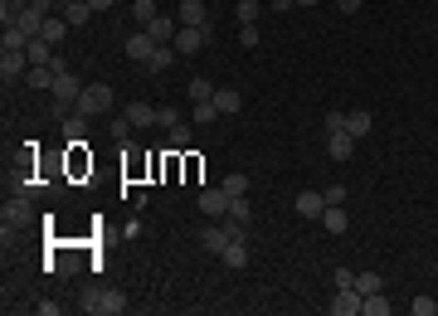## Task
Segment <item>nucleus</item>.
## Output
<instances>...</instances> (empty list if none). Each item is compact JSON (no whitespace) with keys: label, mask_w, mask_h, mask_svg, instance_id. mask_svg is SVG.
<instances>
[{"label":"nucleus","mask_w":438,"mask_h":316,"mask_svg":"<svg viewBox=\"0 0 438 316\" xmlns=\"http://www.w3.org/2000/svg\"><path fill=\"white\" fill-rule=\"evenodd\" d=\"M78 312L117 316V312H127V292H122V287H83L78 292Z\"/></svg>","instance_id":"obj_1"},{"label":"nucleus","mask_w":438,"mask_h":316,"mask_svg":"<svg viewBox=\"0 0 438 316\" xmlns=\"http://www.w3.org/2000/svg\"><path fill=\"white\" fill-rule=\"evenodd\" d=\"M112 103H117V98H112L108 83H88V88H83V98L73 103V117H103Z\"/></svg>","instance_id":"obj_2"},{"label":"nucleus","mask_w":438,"mask_h":316,"mask_svg":"<svg viewBox=\"0 0 438 316\" xmlns=\"http://www.w3.org/2000/svg\"><path fill=\"white\" fill-rule=\"evenodd\" d=\"M0 219H5V229H20V224H29V219H34L29 195H10V200H5V210H0Z\"/></svg>","instance_id":"obj_3"},{"label":"nucleus","mask_w":438,"mask_h":316,"mask_svg":"<svg viewBox=\"0 0 438 316\" xmlns=\"http://www.w3.org/2000/svg\"><path fill=\"white\" fill-rule=\"evenodd\" d=\"M239 234H244L239 224H210V229L200 234V243H205L210 253H224V248H229V243H234V238H239Z\"/></svg>","instance_id":"obj_4"},{"label":"nucleus","mask_w":438,"mask_h":316,"mask_svg":"<svg viewBox=\"0 0 438 316\" xmlns=\"http://www.w3.org/2000/svg\"><path fill=\"white\" fill-rule=\"evenodd\" d=\"M205 39H210V25H180L170 44H175L180 53H200V49H205Z\"/></svg>","instance_id":"obj_5"},{"label":"nucleus","mask_w":438,"mask_h":316,"mask_svg":"<svg viewBox=\"0 0 438 316\" xmlns=\"http://www.w3.org/2000/svg\"><path fill=\"white\" fill-rule=\"evenodd\" d=\"M360 307H365L360 287H336L331 292V316H360Z\"/></svg>","instance_id":"obj_6"},{"label":"nucleus","mask_w":438,"mask_h":316,"mask_svg":"<svg viewBox=\"0 0 438 316\" xmlns=\"http://www.w3.org/2000/svg\"><path fill=\"white\" fill-rule=\"evenodd\" d=\"M29 73V53L25 49H5L0 53V78H25Z\"/></svg>","instance_id":"obj_7"},{"label":"nucleus","mask_w":438,"mask_h":316,"mask_svg":"<svg viewBox=\"0 0 438 316\" xmlns=\"http://www.w3.org/2000/svg\"><path fill=\"white\" fill-rule=\"evenodd\" d=\"M44 20H49V15H44L39 5H25V10H20V20H15V29L29 34V39H39V34H44Z\"/></svg>","instance_id":"obj_8"},{"label":"nucleus","mask_w":438,"mask_h":316,"mask_svg":"<svg viewBox=\"0 0 438 316\" xmlns=\"http://www.w3.org/2000/svg\"><path fill=\"white\" fill-rule=\"evenodd\" d=\"M229 200H234V195H229L224 185H215V190H205V195H200V210L210 214V219H219V214H229Z\"/></svg>","instance_id":"obj_9"},{"label":"nucleus","mask_w":438,"mask_h":316,"mask_svg":"<svg viewBox=\"0 0 438 316\" xmlns=\"http://www.w3.org/2000/svg\"><path fill=\"white\" fill-rule=\"evenodd\" d=\"M297 214L302 219H322V214H327V195H322V190H302L297 195Z\"/></svg>","instance_id":"obj_10"},{"label":"nucleus","mask_w":438,"mask_h":316,"mask_svg":"<svg viewBox=\"0 0 438 316\" xmlns=\"http://www.w3.org/2000/svg\"><path fill=\"white\" fill-rule=\"evenodd\" d=\"M156 53V39L146 34V29H137V34H127V58H137V63H146Z\"/></svg>","instance_id":"obj_11"},{"label":"nucleus","mask_w":438,"mask_h":316,"mask_svg":"<svg viewBox=\"0 0 438 316\" xmlns=\"http://www.w3.org/2000/svg\"><path fill=\"white\" fill-rule=\"evenodd\" d=\"M141 29H146L156 44H170V39H175V29H180V20H170V15H156V20H146Z\"/></svg>","instance_id":"obj_12"},{"label":"nucleus","mask_w":438,"mask_h":316,"mask_svg":"<svg viewBox=\"0 0 438 316\" xmlns=\"http://www.w3.org/2000/svg\"><path fill=\"white\" fill-rule=\"evenodd\" d=\"M351 151H356V136L351 132H327V156L331 160H346Z\"/></svg>","instance_id":"obj_13"},{"label":"nucleus","mask_w":438,"mask_h":316,"mask_svg":"<svg viewBox=\"0 0 438 316\" xmlns=\"http://www.w3.org/2000/svg\"><path fill=\"white\" fill-rule=\"evenodd\" d=\"M215 107H219V117H234L244 107V93L239 88H215Z\"/></svg>","instance_id":"obj_14"},{"label":"nucleus","mask_w":438,"mask_h":316,"mask_svg":"<svg viewBox=\"0 0 438 316\" xmlns=\"http://www.w3.org/2000/svg\"><path fill=\"white\" fill-rule=\"evenodd\" d=\"M175 44H156V53H151V58H146V73H165V68H170V63H175Z\"/></svg>","instance_id":"obj_15"},{"label":"nucleus","mask_w":438,"mask_h":316,"mask_svg":"<svg viewBox=\"0 0 438 316\" xmlns=\"http://www.w3.org/2000/svg\"><path fill=\"white\" fill-rule=\"evenodd\" d=\"M180 25H210L205 0H180Z\"/></svg>","instance_id":"obj_16"},{"label":"nucleus","mask_w":438,"mask_h":316,"mask_svg":"<svg viewBox=\"0 0 438 316\" xmlns=\"http://www.w3.org/2000/svg\"><path fill=\"white\" fill-rule=\"evenodd\" d=\"M346 224H351V219H346V205H327L322 229H327V234H346Z\"/></svg>","instance_id":"obj_17"},{"label":"nucleus","mask_w":438,"mask_h":316,"mask_svg":"<svg viewBox=\"0 0 438 316\" xmlns=\"http://www.w3.org/2000/svg\"><path fill=\"white\" fill-rule=\"evenodd\" d=\"M68 25H88V15H93V5L88 0H63V10H58Z\"/></svg>","instance_id":"obj_18"},{"label":"nucleus","mask_w":438,"mask_h":316,"mask_svg":"<svg viewBox=\"0 0 438 316\" xmlns=\"http://www.w3.org/2000/svg\"><path fill=\"white\" fill-rule=\"evenodd\" d=\"M127 122H132V127H151V122H156V107L151 103H127Z\"/></svg>","instance_id":"obj_19"},{"label":"nucleus","mask_w":438,"mask_h":316,"mask_svg":"<svg viewBox=\"0 0 438 316\" xmlns=\"http://www.w3.org/2000/svg\"><path fill=\"white\" fill-rule=\"evenodd\" d=\"M370 127H375V117H370V112H346V132L356 136H370Z\"/></svg>","instance_id":"obj_20"},{"label":"nucleus","mask_w":438,"mask_h":316,"mask_svg":"<svg viewBox=\"0 0 438 316\" xmlns=\"http://www.w3.org/2000/svg\"><path fill=\"white\" fill-rule=\"evenodd\" d=\"M248 219H253V205H248V195H234V200H229V224H239V229H244Z\"/></svg>","instance_id":"obj_21"},{"label":"nucleus","mask_w":438,"mask_h":316,"mask_svg":"<svg viewBox=\"0 0 438 316\" xmlns=\"http://www.w3.org/2000/svg\"><path fill=\"white\" fill-rule=\"evenodd\" d=\"M68 29H73V25H68L63 15H49V20H44V34H39V39H49V44H54V49H58V39H63Z\"/></svg>","instance_id":"obj_22"},{"label":"nucleus","mask_w":438,"mask_h":316,"mask_svg":"<svg viewBox=\"0 0 438 316\" xmlns=\"http://www.w3.org/2000/svg\"><path fill=\"white\" fill-rule=\"evenodd\" d=\"M29 68H34V63H54V44H49V39H29Z\"/></svg>","instance_id":"obj_23"},{"label":"nucleus","mask_w":438,"mask_h":316,"mask_svg":"<svg viewBox=\"0 0 438 316\" xmlns=\"http://www.w3.org/2000/svg\"><path fill=\"white\" fill-rule=\"evenodd\" d=\"M219 258H224V263H229V267H244V263H248V243H244V234L234 238V243H229V248H224Z\"/></svg>","instance_id":"obj_24"},{"label":"nucleus","mask_w":438,"mask_h":316,"mask_svg":"<svg viewBox=\"0 0 438 316\" xmlns=\"http://www.w3.org/2000/svg\"><path fill=\"white\" fill-rule=\"evenodd\" d=\"M54 78H58V73L49 68V63H34V68L25 73V83H29V88H54Z\"/></svg>","instance_id":"obj_25"},{"label":"nucleus","mask_w":438,"mask_h":316,"mask_svg":"<svg viewBox=\"0 0 438 316\" xmlns=\"http://www.w3.org/2000/svg\"><path fill=\"white\" fill-rule=\"evenodd\" d=\"M234 15H239V25H258V15H263V0H239V5H234Z\"/></svg>","instance_id":"obj_26"},{"label":"nucleus","mask_w":438,"mask_h":316,"mask_svg":"<svg viewBox=\"0 0 438 316\" xmlns=\"http://www.w3.org/2000/svg\"><path fill=\"white\" fill-rule=\"evenodd\" d=\"M360 316H389V297H384V292H370L365 307H360Z\"/></svg>","instance_id":"obj_27"},{"label":"nucleus","mask_w":438,"mask_h":316,"mask_svg":"<svg viewBox=\"0 0 438 316\" xmlns=\"http://www.w3.org/2000/svg\"><path fill=\"white\" fill-rule=\"evenodd\" d=\"M409 316H438V297H429V292H419L409 302Z\"/></svg>","instance_id":"obj_28"},{"label":"nucleus","mask_w":438,"mask_h":316,"mask_svg":"<svg viewBox=\"0 0 438 316\" xmlns=\"http://www.w3.org/2000/svg\"><path fill=\"white\" fill-rule=\"evenodd\" d=\"M356 287H360V297H370V292H384V277H380V272H356Z\"/></svg>","instance_id":"obj_29"},{"label":"nucleus","mask_w":438,"mask_h":316,"mask_svg":"<svg viewBox=\"0 0 438 316\" xmlns=\"http://www.w3.org/2000/svg\"><path fill=\"white\" fill-rule=\"evenodd\" d=\"M215 98V83L210 78H190V103H210Z\"/></svg>","instance_id":"obj_30"},{"label":"nucleus","mask_w":438,"mask_h":316,"mask_svg":"<svg viewBox=\"0 0 438 316\" xmlns=\"http://www.w3.org/2000/svg\"><path fill=\"white\" fill-rule=\"evenodd\" d=\"M219 185H224L229 195H248V175H244V170H229V175H224Z\"/></svg>","instance_id":"obj_31"},{"label":"nucleus","mask_w":438,"mask_h":316,"mask_svg":"<svg viewBox=\"0 0 438 316\" xmlns=\"http://www.w3.org/2000/svg\"><path fill=\"white\" fill-rule=\"evenodd\" d=\"M215 117H219L215 98H210V103H195V107H190V122H215Z\"/></svg>","instance_id":"obj_32"},{"label":"nucleus","mask_w":438,"mask_h":316,"mask_svg":"<svg viewBox=\"0 0 438 316\" xmlns=\"http://www.w3.org/2000/svg\"><path fill=\"white\" fill-rule=\"evenodd\" d=\"M132 15H137L141 25H146V20H156L161 10H156V0H132Z\"/></svg>","instance_id":"obj_33"},{"label":"nucleus","mask_w":438,"mask_h":316,"mask_svg":"<svg viewBox=\"0 0 438 316\" xmlns=\"http://www.w3.org/2000/svg\"><path fill=\"white\" fill-rule=\"evenodd\" d=\"M156 122H161L165 132H175V127H180V112H175V107L165 103V107H156Z\"/></svg>","instance_id":"obj_34"},{"label":"nucleus","mask_w":438,"mask_h":316,"mask_svg":"<svg viewBox=\"0 0 438 316\" xmlns=\"http://www.w3.org/2000/svg\"><path fill=\"white\" fill-rule=\"evenodd\" d=\"M239 39H244V49H258V44H263L258 25H239Z\"/></svg>","instance_id":"obj_35"},{"label":"nucleus","mask_w":438,"mask_h":316,"mask_svg":"<svg viewBox=\"0 0 438 316\" xmlns=\"http://www.w3.org/2000/svg\"><path fill=\"white\" fill-rule=\"evenodd\" d=\"M322 195H327V205H346V200H351V190H346V185H327Z\"/></svg>","instance_id":"obj_36"},{"label":"nucleus","mask_w":438,"mask_h":316,"mask_svg":"<svg viewBox=\"0 0 438 316\" xmlns=\"http://www.w3.org/2000/svg\"><path fill=\"white\" fill-rule=\"evenodd\" d=\"M327 132H346V112H327Z\"/></svg>","instance_id":"obj_37"},{"label":"nucleus","mask_w":438,"mask_h":316,"mask_svg":"<svg viewBox=\"0 0 438 316\" xmlns=\"http://www.w3.org/2000/svg\"><path fill=\"white\" fill-rule=\"evenodd\" d=\"M34 312H39V316H58V302H49V297H39V302H34Z\"/></svg>","instance_id":"obj_38"},{"label":"nucleus","mask_w":438,"mask_h":316,"mask_svg":"<svg viewBox=\"0 0 438 316\" xmlns=\"http://www.w3.org/2000/svg\"><path fill=\"white\" fill-rule=\"evenodd\" d=\"M336 287H356V272H351V267H336Z\"/></svg>","instance_id":"obj_39"},{"label":"nucleus","mask_w":438,"mask_h":316,"mask_svg":"<svg viewBox=\"0 0 438 316\" xmlns=\"http://www.w3.org/2000/svg\"><path fill=\"white\" fill-rule=\"evenodd\" d=\"M292 5H297V0H268V10H277V15H282V10H292Z\"/></svg>","instance_id":"obj_40"},{"label":"nucleus","mask_w":438,"mask_h":316,"mask_svg":"<svg viewBox=\"0 0 438 316\" xmlns=\"http://www.w3.org/2000/svg\"><path fill=\"white\" fill-rule=\"evenodd\" d=\"M336 10H346V15H356V10H360V0H336Z\"/></svg>","instance_id":"obj_41"},{"label":"nucleus","mask_w":438,"mask_h":316,"mask_svg":"<svg viewBox=\"0 0 438 316\" xmlns=\"http://www.w3.org/2000/svg\"><path fill=\"white\" fill-rule=\"evenodd\" d=\"M88 5H93V10H112L117 0H88Z\"/></svg>","instance_id":"obj_42"},{"label":"nucleus","mask_w":438,"mask_h":316,"mask_svg":"<svg viewBox=\"0 0 438 316\" xmlns=\"http://www.w3.org/2000/svg\"><path fill=\"white\" fill-rule=\"evenodd\" d=\"M297 5H322V0H297Z\"/></svg>","instance_id":"obj_43"}]
</instances>
